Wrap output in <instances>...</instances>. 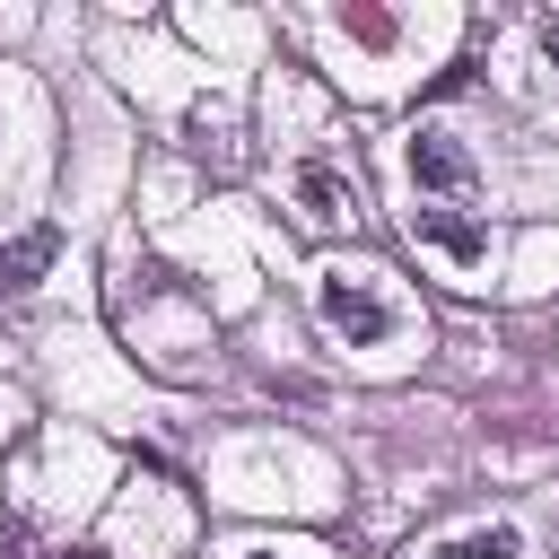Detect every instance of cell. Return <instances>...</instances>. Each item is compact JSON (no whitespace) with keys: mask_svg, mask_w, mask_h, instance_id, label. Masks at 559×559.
<instances>
[{"mask_svg":"<svg viewBox=\"0 0 559 559\" xmlns=\"http://www.w3.org/2000/svg\"><path fill=\"white\" fill-rule=\"evenodd\" d=\"M314 314H323V332L349 341V349H376V341L402 332V314H393L358 271H323V280H314Z\"/></svg>","mask_w":559,"mask_h":559,"instance_id":"cell-1","label":"cell"},{"mask_svg":"<svg viewBox=\"0 0 559 559\" xmlns=\"http://www.w3.org/2000/svg\"><path fill=\"white\" fill-rule=\"evenodd\" d=\"M402 166H411V183H419V192H454V201L480 183V166H472V148H463L454 131H411Z\"/></svg>","mask_w":559,"mask_h":559,"instance_id":"cell-2","label":"cell"},{"mask_svg":"<svg viewBox=\"0 0 559 559\" xmlns=\"http://www.w3.org/2000/svg\"><path fill=\"white\" fill-rule=\"evenodd\" d=\"M411 227H419V245L428 253H445V262H489V227L480 218H454V210H411Z\"/></svg>","mask_w":559,"mask_h":559,"instance_id":"cell-3","label":"cell"},{"mask_svg":"<svg viewBox=\"0 0 559 559\" xmlns=\"http://www.w3.org/2000/svg\"><path fill=\"white\" fill-rule=\"evenodd\" d=\"M52 253H61V227H26V236H9V245H0V297L35 288V280L52 271Z\"/></svg>","mask_w":559,"mask_h":559,"instance_id":"cell-4","label":"cell"},{"mask_svg":"<svg viewBox=\"0 0 559 559\" xmlns=\"http://www.w3.org/2000/svg\"><path fill=\"white\" fill-rule=\"evenodd\" d=\"M288 192L306 201V218H314V227H332V218L349 210V175H332V166H297V175H288Z\"/></svg>","mask_w":559,"mask_h":559,"instance_id":"cell-5","label":"cell"},{"mask_svg":"<svg viewBox=\"0 0 559 559\" xmlns=\"http://www.w3.org/2000/svg\"><path fill=\"white\" fill-rule=\"evenodd\" d=\"M428 559H524V533H515V524H480V533H454V542H437Z\"/></svg>","mask_w":559,"mask_h":559,"instance_id":"cell-6","label":"cell"},{"mask_svg":"<svg viewBox=\"0 0 559 559\" xmlns=\"http://www.w3.org/2000/svg\"><path fill=\"white\" fill-rule=\"evenodd\" d=\"M341 26H349L358 44H393V17H376V9H341Z\"/></svg>","mask_w":559,"mask_h":559,"instance_id":"cell-7","label":"cell"},{"mask_svg":"<svg viewBox=\"0 0 559 559\" xmlns=\"http://www.w3.org/2000/svg\"><path fill=\"white\" fill-rule=\"evenodd\" d=\"M44 559H105L96 542H61V550H44Z\"/></svg>","mask_w":559,"mask_h":559,"instance_id":"cell-8","label":"cell"},{"mask_svg":"<svg viewBox=\"0 0 559 559\" xmlns=\"http://www.w3.org/2000/svg\"><path fill=\"white\" fill-rule=\"evenodd\" d=\"M542 61L559 70V17H542Z\"/></svg>","mask_w":559,"mask_h":559,"instance_id":"cell-9","label":"cell"},{"mask_svg":"<svg viewBox=\"0 0 559 559\" xmlns=\"http://www.w3.org/2000/svg\"><path fill=\"white\" fill-rule=\"evenodd\" d=\"M245 559H271V550H245Z\"/></svg>","mask_w":559,"mask_h":559,"instance_id":"cell-10","label":"cell"}]
</instances>
